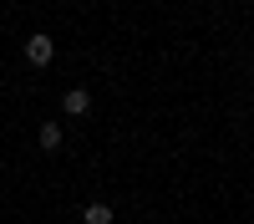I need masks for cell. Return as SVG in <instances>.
Segmentation results:
<instances>
[{
    "label": "cell",
    "mask_w": 254,
    "mask_h": 224,
    "mask_svg": "<svg viewBox=\"0 0 254 224\" xmlns=\"http://www.w3.org/2000/svg\"><path fill=\"white\" fill-rule=\"evenodd\" d=\"M51 56H56V46H51V36H31L26 41V61H31V67H51Z\"/></svg>",
    "instance_id": "6da1fadb"
},
{
    "label": "cell",
    "mask_w": 254,
    "mask_h": 224,
    "mask_svg": "<svg viewBox=\"0 0 254 224\" xmlns=\"http://www.w3.org/2000/svg\"><path fill=\"white\" fill-rule=\"evenodd\" d=\"M36 143H41V148H46V153H56V148H61V122H41Z\"/></svg>",
    "instance_id": "7a4b0ae2"
},
{
    "label": "cell",
    "mask_w": 254,
    "mask_h": 224,
    "mask_svg": "<svg viewBox=\"0 0 254 224\" xmlns=\"http://www.w3.org/2000/svg\"><path fill=\"white\" fill-rule=\"evenodd\" d=\"M61 107H66L71 117H81V112H87V107H92V97H87V92H81V87H71L66 97H61Z\"/></svg>",
    "instance_id": "3957f363"
},
{
    "label": "cell",
    "mask_w": 254,
    "mask_h": 224,
    "mask_svg": "<svg viewBox=\"0 0 254 224\" xmlns=\"http://www.w3.org/2000/svg\"><path fill=\"white\" fill-rule=\"evenodd\" d=\"M81 224H112V209H107V204H87Z\"/></svg>",
    "instance_id": "277c9868"
}]
</instances>
